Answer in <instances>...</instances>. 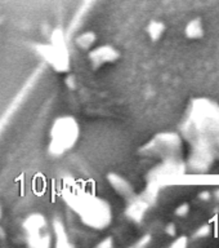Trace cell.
<instances>
[{
	"mask_svg": "<svg viewBox=\"0 0 219 248\" xmlns=\"http://www.w3.org/2000/svg\"><path fill=\"white\" fill-rule=\"evenodd\" d=\"M186 35L190 39H199L204 34V29H203V23L200 19H192L190 21L189 25L186 26Z\"/></svg>",
	"mask_w": 219,
	"mask_h": 248,
	"instance_id": "6da1fadb",
	"label": "cell"
},
{
	"mask_svg": "<svg viewBox=\"0 0 219 248\" xmlns=\"http://www.w3.org/2000/svg\"><path fill=\"white\" fill-rule=\"evenodd\" d=\"M162 30H164V26H162L161 23L159 22H154L152 25L150 26V30H148V34H150V36L152 39H159L160 36H161L162 34Z\"/></svg>",
	"mask_w": 219,
	"mask_h": 248,
	"instance_id": "7a4b0ae2",
	"label": "cell"
},
{
	"mask_svg": "<svg viewBox=\"0 0 219 248\" xmlns=\"http://www.w3.org/2000/svg\"><path fill=\"white\" fill-rule=\"evenodd\" d=\"M210 234V228L209 226H201L197 229V232H195V239H203Z\"/></svg>",
	"mask_w": 219,
	"mask_h": 248,
	"instance_id": "3957f363",
	"label": "cell"
},
{
	"mask_svg": "<svg viewBox=\"0 0 219 248\" xmlns=\"http://www.w3.org/2000/svg\"><path fill=\"white\" fill-rule=\"evenodd\" d=\"M190 208H189V205L187 204H182L179 205L177 208V211H175V213H177L178 216H186L187 213H189Z\"/></svg>",
	"mask_w": 219,
	"mask_h": 248,
	"instance_id": "277c9868",
	"label": "cell"
},
{
	"mask_svg": "<svg viewBox=\"0 0 219 248\" xmlns=\"http://www.w3.org/2000/svg\"><path fill=\"white\" fill-rule=\"evenodd\" d=\"M173 246H177V247H186V246H187V239H186L185 236H181L175 243H173Z\"/></svg>",
	"mask_w": 219,
	"mask_h": 248,
	"instance_id": "5b68a950",
	"label": "cell"
},
{
	"mask_svg": "<svg viewBox=\"0 0 219 248\" xmlns=\"http://www.w3.org/2000/svg\"><path fill=\"white\" fill-rule=\"evenodd\" d=\"M200 198L203 201H209V199H210V193H209V191H203V193L200 194Z\"/></svg>",
	"mask_w": 219,
	"mask_h": 248,
	"instance_id": "8992f818",
	"label": "cell"
},
{
	"mask_svg": "<svg viewBox=\"0 0 219 248\" xmlns=\"http://www.w3.org/2000/svg\"><path fill=\"white\" fill-rule=\"evenodd\" d=\"M214 197H216V198H217V199H218V201H219V189H218V190H217L216 193H214Z\"/></svg>",
	"mask_w": 219,
	"mask_h": 248,
	"instance_id": "52a82bcc",
	"label": "cell"
}]
</instances>
